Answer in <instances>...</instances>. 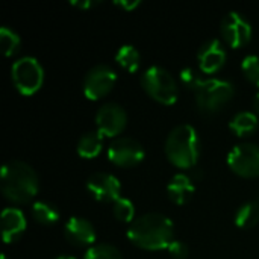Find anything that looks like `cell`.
I'll return each mask as SVG.
<instances>
[{
    "label": "cell",
    "mask_w": 259,
    "mask_h": 259,
    "mask_svg": "<svg viewBox=\"0 0 259 259\" xmlns=\"http://www.w3.org/2000/svg\"><path fill=\"white\" fill-rule=\"evenodd\" d=\"M141 2L140 0H134V2H126V0H121V2H115V5L117 6H120V8H123V9H126V11H134L138 5H140Z\"/></svg>",
    "instance_id": "obj_28"
},
{
    "label": "cell",
    "mask_w": 259,
    "mask_h": 259,
    "mask_svg": "<svg viewBox=\"0 0 259 259\" xmlns=\"http://www.w3.org/2000/svg\"><path fill=\"white\" fill-rule=\"evenodd\" d=\"M228 165L243 178H258L259 146L252 143L237 144L228 155Z\"/></svg>",
    "instance_id": "obj_7"
},
{
    "label": "cell",
    "mask_w": 259,
    "mask_h": 259,
    "mask_svg": "<svg viewBox=\"0 0 259 259\" xmlns=\"http://www.w3.org/2000/svg\"><path fill=\"white\" fill-rule=\"evenodd\" d=\"M141 143L131 137H120L109 144L108 159L118 167H134L144 159Z\"/></svg>",
    "instance_id": "obj_10"
},
{
    "label": "cell",
    "mask_w": 259,
    "mask_h": 259,
    "mask_svg": "<svg viewBox=\"0 0 259 259\" xmlns=\"http://www.w3.org/2000/svg\"><path fill=\"white\" fill-rule=\"evenodd\" d=\"M115 61H117L124 70H127L129 73H135V71L140 68L141 56H140V52H138L134 46L124 44V46H121V47L117 50Z\"/></svg>",
    "instance_id": "obj_20"
},
{
    "label": "cell",
    "mask_w": 259,
    "mask_h": 259,
    "mask_svg": "<svg viewBox=\"0 0 259 259\" xmlns=\"http://www.w3.org/2000/svg\"><path fill=\"white\" fill-rule=\"evenodd\" d=\"M0 259H6V256H5V255H2V256H0Z\"/></svg>",
    "instance_id": "obj_32"
},
{
    "label": "cell",
    "mask_w": 259,
    "mask_h": 259,
    "mask_svg": "<svg viewBox=\"0 0 259 259\" xmlns=\"http://www.w3.org/2000/svg\"><path fill=\"white\" fill-rule=\"evenodd\" d=\"M259 223V200H250L241 205L235 215V225L241 229L253 228Z\"/></svg>",
    "instance_id": "obj_19"
},
{
    "label": "cell",
    "mask_w": 259,
    "mask_h": 259,
    "mask_svg": "<svg viewBox=\"0 0 259 259\" xmlns=\"http://www.w3.org/2000/svg\"><path fill=\"white\" fill-rule=\"evenodd\" d=\"M232 97L234 85L223 79H206L196 91L197 108L206 115L219 112Z\"/></svg>",
    "instance_id": "obj_5"
},
{
    "label": "cell",
    "mask_w": 259,
    "mask_h": 259,
    "mask_svg": "<svg viewBox=\"0 0 259 259\" xmlns=\"http://www.w3.org/2000/svg\"><path fill=\"white\" fill-rule=\"evenodd\" d=\"M144 91L162 105H173L179 96V85L168 70L159 65L149 67L141 76Z\"/></svg>",
    "instance_id": "obj_4"
},
{
    "label": "cell",
    "mask_w": 259,
    "mask_h": 259,
    "mask_svg": "<svg viewBox=\"0 0 259 259\" xmlns=\"http://www.w3.org/2000/svg\"><path fill=\"white\" fill-rule=\"evenodd\" d=\"M173 231L175 226L168 217L156 212H149L131 223L127 229V238L137 247L146 250H162L168 249V246L173 243Z\"/></svg>",
    "instance_id": "obj_1"
},
{
    "label": "cell",
    "mask_w": 259,
    "mask_h": 259,
    "mask_svg": "<svg viewBox=\"0 0 259 259\" xmlns=\"http://www.w3.org/2000/svg\"><path fill=\"white\" fill-rule=\"evenodd\" d=\"M102 149H103V135L99 131L83 134L77 143V153L85 159L96 158L102 152Z\"/></svg>",
    "instance_id": "obj_17"
},
{
    "label": "cell",
    "mask_w": 259,
    "mask_h": 259,
    "mask_svg": "<svg viewBox=\"0 0 259 259\" xmlns=\"http://www.w3.org/2000/svg\"><path fill=\"white\" fill-rule=\"evenodd\" d=\"M11 76L15 88L24 96H30L41 88L44 80V70L36 58L24 56L14 62Z\"/></svg>",
    "instance_id": "obj_6"
},
{
    "label": "cell",
    "mask_w": 259,
    "mask_h": 259,
    "mask_svg": "<svg viewBox=\"0 0 259 259\" xmlns=\"http://www.w3.org/2000/svg\"><path fill=\"white\" fill-rule=\"evenodd\" d=\"M179 79H181V83L188 88V90H193V91H197V88L203 83V79L202 76L197 73V70L191 68V67H185L181 70L179 73Z\"/></svg>",
    "instance_id": "obj_26"
},
{
    "label": "cell",
    "mask_w": 259,
    "mask_h": 259,
    "mask_svg": "<svg viewBox=\"0 0 259 259\" xmlns=\"http://www.w3.org/2000/svg\"><path fill=\"white\" fill-rule=\"evenodd\" d=\"M24 214L17 208H6L2 214V235L6 244L17 241L26 231Z\"/></svg>",
    "instance_id": "obj_15"
},
{
    "label": "cell",
    "mask_w": 259,
    "mask_h": 259,
    "mask_svg": "<svg viewBox=\"0 0 259 259\" xmlns=\"http://www.w3.org/2000/svg\"><path fill=\"white\" fill-rule=\"evenodd\" d=\"M241 68L247 80H250L255 87H259V56L256 55L246 56L241 64Z\"/></svg>",
    "instance_id": "obj_25"
},
{
    "label": "cell",
    "mask_w": 259,
    "mask_h": 259,
    "mask_svg": "<svg viewBox=\"0 0 259 259\" xmlns=\"http://www.w3.org/2000/svg\"><path fill=\"white\" fill-rule=\"evenodd\" d=\"M87 190L96 200L108 203V202H117L120 199L121 185L114 175L99 171L88 178Z\"/></svg>",
    "instance_id": "obj_12"
},
{
    "label": "cell",
    "mask_w": 259,
    "mask_h": 259,
    "mask_svg": "<svg viewBox=\"0 0 259 259\" xmlns=\"http://www.w3.org/2000/svg\"><path fill=\"white\" fill-rule=\"evenodd\" d=\"M168 253L173 259H187L188 258V246L184 241L173 240V243L168 246Z\"/></svg>",
    "instance_id": "obj_27"
},
{
    "label": "cell",
    "mask_w": 259,
    "mask_h": 259,
    "mask_svg": "<svg viewBox=\"0 0 259 259\" xmlns=\"http://www.w3.org/2000/svg\"><path fill=\"white\" fill-rule=\"evenodd\" d=\"M20 42H21L20 41V36L12 29H9L6 26H3L0 29V46H2V49H3V52H5L6 56L14 55L18 50Z\"/></svg>",
    "instance_id": "obj_23"
},
{
    "label": "cell",
    "mask_w": 259,
    "mask_h": 259,
    "mask_svg": "<svg viewBox=\"0 0 259 259\" xmlns=\"http://www.w3.org/2000/svg\"><path fill=\"white\" fill-rule=\"evenodd\" d=\"M64 235L71 244L79 247H91L96 241V229L93 223L82 217H71L64 226Z\"/></svg>",
    "instance_id": "obj_14"
},
{
    "label": "cell",
    "mask_w": 259,
    "mask_h": 259,
    "mask_svg": "<svg viewBox=\"0 0 259 259\" xmlns=\"http://www.w3.org/2000/svg\"><path fill=\"white\" fill-rule=\"evenodd\" d=\"M194 191H196V187L193 184L191 176L184 175V173L175 175L167 185L168 197L176 205H185L193 197Z\"/></svg>",
    "instance_id": "obj_16"
},
{
    "label": "cell",
    "mask_w": 259,
    "mask_h": 259,
    "mask_svg": "<svg viewBox=\"0 0 259 259\" xmlns=\"http://www.w3.org/2000/svg\"><path fill=\"white\" fill-rule=\"evenodd\" d=\"M32 215L41 225H53L59 220V211L47 202H35L32 205Z\"/></svg>",
    "instance_id": "obj_21"
},
{
    "label": "cell",
    "mask_w": 259,
    "mask_h": 259,
    "mask_svg": "<svg viewBox=\"0 0 259 259\" xmlns=\"http://www.w3.org/2000/svg\"><path fill=\"white\" fill-rule=\"evenodd\" d=\"M115 82L117 73L114 71V68L108 64H97L87 73L83 79V94L90 100H99L114 88Z\"/></svg>",
    "instance_id": "obj_8"
},
{
    "label": "cell",
    "mask_w": 259,
    "mask_h": 259,
    "mask_svg": "<svg viewBox=\"0 0 259 259\" xmlns=\"http://www.w3.org/2000/svg\"><path fill=\"white\" fill-rule=\"evenodd\" d=\"M165 155L179 168H193L200 155V138L191 124L176 126L165 140Z\"/></svg>",
    "instance_id": "obj_3"
},
{
    "label": "cell",
    "mask_w": 259,
    "mask_h": 259,
    "mask_svg": "<svg viewBox=\"0 0 259 259\" xmlns=\"http://www.w3.org/2000/svg\"><path fill=\"white\" fill-rule=\"evenodd\" d=\"M39 188L35 170L23 161H9L2 168V193L14 203L30 202Z\"/></svg>",
    "instance_id": "obj_2"
},
{
    "label": "cell",
    "mask_w": 259,
    "mask_h": 259,
    "mask_svg": "<svg viewBox=\"0 0 259 259\" xmlns=\"http://www.w3.org/2000/svg\"><path fill=\"white\" fill-rule=\"evenodd\" d=\"M73 6L76 8H80V9H88L94 5H97V2H90V0H85V2H71Z\"/></svg>",
    "instance_id": "obj_29"
},
{
    "label": "cell",
    "mask_w": 259,
    "mask_h": 259,
    "mask_svg": "<svg viewBox=\"0 0 259 259\" xmlns=\"http://www.w3.org/2000/svg\"><path fill=\"white\" fill-rule=\"evenodd\" d=\"M197 59L200 70L206 74H212L223 67L226 61V50L217 38H211L200 46Z\"/></svg>",
    "instance_id": "obj_13"
},
{
    "label": "cell",
    "mask_w": 259,
    "mask_h": 259,
    "mask_svg": "<svg viewBox=\"0 0 259 259\" xmlns=\"http://www.w3.org/2000/svg\"><path fill=\"white\" fill-rule=\"evenodd\" d=\"M112 212H114L117 220L124 222V223H132L134 219H135V208H134V203L129 199L120 197L117 202H114Z\"/></svg>",
    "instance_id": "obj_24"
},
{
    "label": "cell",
    "mask_w": 259,
    "mask_h": 259,
    "mask_svg": "<svg viewBox=\"0 0 259 259\" xmlns=\"http://www.w3.org/2000/svg\"><path fill=\"white\" fill-rule=\"evenodd\" d=\"M253 108L256 111V114H259V93L255 96V100H253Z\"/></svg>",
    "instance_id": "obj_30"
},
{
    "label": "cell",
    "mask_w": 259,
    "mask_h": 259,
    "mask_svg": "<svg viewBox=\"0 0 259 259\" xmlns=\"http://www.w3.org/2000/svg\"><path fill=\"white\" fill-rule=\"evenodd\" d=\"M97 131L103 137H117L121 134L127 123V114L118 103L109 102L100 106L96 115Z\"/></svg>",
    "instance_id": "obj_11"
},
{
    "label": "cell",
    "mask_w": 259,
    "mask_h": 259,
    "mask_svg": "<svg viewBox=\"0 0 259 259\" xmlns=\"http://www.w3.org/2000/svg\"><path fill=\"white\" fill-rule=\"evenodd\" d=\"M223 39L234 49L246 46L252 38V26L249 20L237 11L228 12L220 24Z\"/></svg>",
    "instance_id": "obj_9"
},
{
    "label": "cell",
    "mask_w": 259,
    "mask_h": 259,
    "mask_svg": "<svg viewBox=\"0 0 259 259\" xmlns=\"http://www.w3.org/2000/svg\"><path fill=\"white\" fill-rule=\"evenodd\" d=\"M83 259H123V258H121L120 250H118L115 246L100 243V244H94V246H91V247L85 252Z\"/></svg>",
    "instance_id": "obj_22"
},
{
    "label": "cell",
    "mask_w": 259,
    "mask_h": 259,
    "mask_svg": "<svg viewBox=\"0 0 259 259\" xmlns=\"http://www.w3.org/2000/svg\"><path fill=\"white\" fill-rule=\"evenodd\" d=\"M229 127L238 135V137H247L250 134H253L258 127V117L253 112L249 111H243L238 112L232 121L229 123Z\"/></svg>",
    "instance_id": "obj_18"
},
{
    "label": "cell",
    "mask_w": 259,
    "mask_h": 259,
    "mask_svg": "<svg viewBox=\"0 0 259 259\" xmlns=\"http://www.w3.org/2000/svg\"><path fill=\"white\" fill-rule=\"evenodd\" d=\"M55 259H76L74 256H68V255H61V256H56Z\"/></svg>",
    "instance_id": "obj_31"
}]
</instances>
